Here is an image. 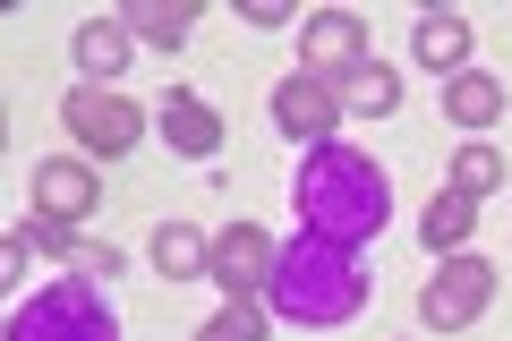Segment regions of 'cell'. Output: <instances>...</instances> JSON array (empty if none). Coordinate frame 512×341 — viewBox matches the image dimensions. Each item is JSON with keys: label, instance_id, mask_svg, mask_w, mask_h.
Instances as JSON below:
<instances>
[{"label": "cell", "instance_id": "1", "mask_svg": "<svg viewBox=\"0 0 512 341\" xmlns=\"http://www.w3.org/2000/svg\"><path fill=\"white\" fill-rule=\"evenodd\" d=\"M291 214L308 239H333V248H367L384 239L393 222V180H384V162L359 154V145H308L291 171Z\"/></svg>", "mask_w": 512, "mask_h": 341}, {"label": "cell", "instance_id": "2", "mask_svg": "<svg viewBox=\"0 0 512 341\" xmlns=\"http://www.w3.org/2000/svg\"><path fill=\"white\" fill-rule=\"evenodd\" d=\"M265 307H274L282 324H308V333L350 324V316L367 307V265H359V248H333V239H308V231H299L291 248H274Z\"/></svg>", "mask_w": 512, "mask_h": 341}, {"label": "cell", "instance_id": "3", "mask_svg": "<svg viewBox=\"0 0 512 341\" xmlns=\"http://www.w3.org/2000/svg\"><path fill=\"white\" fill-rule=\"evenodd\" d=\"M9 341H120V316H111L103 282H69V273H60L35 299H18Z\"/></svg>", "mask_w": 512, "mask_h": 341}, {"label": "cell", "instance_id": "4", "mask_svg": "<svg viewBox=\"0 0 512 341\" xmlns=\"http://www.w3.org/2000/svg\"><path fill=\"white\" fill-rule=\"evenodd\" d=\"M60 128H69L86 154L120 162L128 145L146 137V111L128 103V94H111V86H69V94H60Z\"/></svg>", "mask_w": 512, "mask_h": 341}, {"label": "cell", "instance_id": "5", "mask_svg": "<svg viewBox=\"0 0 512 341\" xmlns=\"http://www.w3.org/2000/svg\"><path fill=\"white\" fill-rule=\"evenodd\" d=\"M487 299H495V265L487 256H436V273L419 282V316L436 324V333H461V324H478L487 316Z\"/></svg>", "mask_w": 512, "mask_h": 341}, {"label": "cell", "instance_id": "6", "mask_svg": "<svg viewBox=\"0 0 512 341\" xmlns=\"http://www.w3.org/2000/svg\"><path fill=\"white\" fill-rule=\"evenodd\" d=\"M265 111H274L282 137H299V154H308V145H333V128H342V94H333L325 77H308V69L282 77V86L265 94Z\"/></svg>", "mask_w": 512, "mask_h": 341}, {"label": "cell", "instance_id": "7", "mask_svg": "<svg viewBox=\"0 0 512 341\" xmlns=\"http://www.w3.org/2000/svg\"><path fill=\"white\" fill-rule=\"evenodd\" d=\"M205 282H222L231 299H265V282H274V239L256 231V222H231V231H214Z\"/></svg>", "mask_w": 512, "mask_h": 341}, {"label": "cell", "instance_id": "8", "mask_svg": "<svg viewBox=\"0 0 512 341\" xmlns=\"http://www.w3.org/2000/svg\"><path fill=\"white\" fill-rule=\"evenodd\" d=\"M367 60V26L350 18V9H316L308 26H299V69L325 77V86H342L350 69Z\"/></svg>", "mask_w": 512, "mask_h": 341}, {"label": "cell", "instance_id": "9", "mask_svg": "<svg viewBox=\"0 0 512 341\" xmlns=\"http://www.w3.org/2000/svg\"><path fill=\"white\" fill-rule=\"evenodd\" d=\"M103 205V180H94L86 162H35V222H60V231H77V222Z\"/></svg>", "mask_w": 512, "mask_h": 341}, {"label": "cell", "instance_id": "10", "mask_svg": "<svg viewBox=\"0 0 512 341\" xmlns=\"http://www.w3.org/2000/svg\"><path fill=\"white\" fill-rule=\"evenodd\" d=\"M163 137H171V154H188V162H214L222 154V111L205 103V94H188V86H171L163 94Z\"/></svg>", "mask_w": 512, "mask_h": 341}, {"label": "cell", "instance_id": "11", "mask_svg": "<svg viewBox=\"0 0 512 341\" xmlns=\"http://www.w3.org/2000/svg\"><path fill=\"white\" fill-rule=\"evenodd\" d=\"M410 60L436 69V77H461V69H470V26H461L453 9H427V18L410 26Z\"/></svg>", "mask_w": 512, "mask_h": 341}, {"label": "cell", "instance_id": "12", "mask_svg": "<svg viewBox=\"0 0 512 341\" xmlns=\"http://www.w3.org/2000/svg\"><path fill=\"white\" fill-rule=\"evenodd\" d=\"M470 231H478V197L436 188L427 214H419V248H427V256H461V248H470Z\"/></svg>", "mask_w": 512, "mask_h": 341}, {"label": "cell", "instance_id": "13", "mask_svg": "<svg viewBox=\"0 0 512 341\" xmlns=\"http://www.w3.org/2000/svg\"><path fill=\"white\" fill-rule=\"evenodd\" d=\"M128 43H137V35H128L120 18H86V26H77L69 52H77V69H86V86H111V77L128 69Z\"/></svg>", "mask_w": 512, "mask_h": 341}, {"label": "cell", "instance_id": "14", "mask_svg": "<svg viewBox=\"0 0 512 341\" xmlns=\"http://www.w3.org/2000/svg\"><path fill=\"white\" fill-rule=\"evenodd\" d=\"M444 120H453V128H495V120H504V77H487V69L444 77Z\"/></svg>", "mask_w": 512, "mask_h": 341}, {"label": "cell", "instance_id": "15", "mask_svg": "<svg viewBox=\"0 0 512 341\" xmlns=\"http://www.w3.org/2000/svg\"><path fill=\"white\" fill-rule=\"evenodd\" d=\"M333 94H342V111H359V120H393V111H402V77L384 69V60H359Z\"/></svg>", "mask_w": 512, "mask_h": 341}, {"label": "cell", "instance_id": "16", "mask_svg": "<svg viewBox=\"0 0 512 341\" xmlns=\"http://www.w3.org/2000/svg\"><path fill=\"white\" fill-rule=\"evenodd\" d=\"M205 256H214V239H205L197 222H163V231H154V273H163V282H205Z\"/></svg>", "mask_w": 512, "mask_h": 341}, {"label": "cell", "instance_id": "17", "mask_svg": "<svg viewBox=\"0 0 512 341\" xmlns=\"http://www.w3.org/2000/svg\"><path fill=\"white\" fill-rule=\"evenodd\" d=\"M120 26H128V35H146V43H163V52H180L188 26H197V0H128Z\"/></svg>", "mask_w": 512, "mask_h": 341}, {"label": "cell", "instance_id": "18", "mask_svg": "<svg viewBox=\"0 0 512 341\" xmlns=\"http://www.w3.org/2000/svg\"><path fill=\"white\" fill-rule=\"evenodd\" d=\"M265 316H274L265 299H222L214 316L197 324V341H265Z\"/></svg>", "mask_w": 512, "mask_h": 341}, {"label": "cell", "instance_id": "19", "mask_svg": "<svg viewBox=\"0 0 512 341\" xmlns=\"http://www.w3.org/2000/svg\"><path fill=\"white\" fill-rule=\"evenodd\" d=\"M453 188H461V197H495V188H504V154H495L487 137H470L453 154Z\"/></svg>", "mask_w": 512, "mask_h": 341}, {"label": "cell", "instance_id": "20", "mask_svg": "<svg viewBox=\"0 0 512 341\" xmlns=\"http://www.w3.org/2000/svg\"><path fill=\"white\" fill-rule=\"evenodd\" d=\"M248 26H291V0H248Z\"/></svg>", "mask_w": 512, "mask_h": 341}]
</instances>
